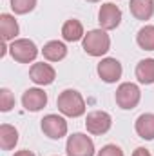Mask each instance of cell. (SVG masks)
<instances>
[{"mask_svg": "<svg viewBox=\"0 0 154 156\" xmlns=\"http://www.w3.org/2000/svg\"><path fill=\"white\" fill-rule=\"evenodd\" d=\"M56 107L58 111L64 115V116L69 118H78L85 113V102H83V96L75 91V89H65L58 94V100H56Z\"/></svg>", "mask_w": 154, "mask_h": 156, "instance_id": "6da1fadb", "label": "cell"}, {"mask_svg": "<svg viewBox=\"0 0 154 156\" xmlns=\"http://www.w3.org/2000/svg\"><path fill=\"white\" fill-rule=\"evenodd\" d=\"M82 47L89 56H102L111 49V38L105 29H93L82 40Z\"/></svg>", "mask_w": 154, "mask_h": 156, "instance_id": "7a4b0ae2", "label": "cell"}, {"mask_svg": "<svg viewBox=\"0 0 154 156\" xmlns=\"http://www.w3.org/2000/svg\"><path fill=\"white\" fill-rule=\"evenodd\" d=\"M114 100L118 104L120 109H134L140 100H142V91L136 83L132 82H125V83H120L118 89H116V94H114Z\"/></svg>", "mask_w": 154, "mask_h": 156, "instance_id": "3957f363", "label": "cell"}, {"mask_svg": "<svg viewBox=\"0 0 154 156\" xmlns=\"http://www.w3.org/2000/svg\"><path fill=\"white\" fill-rule=\"evenodd\" d=\"M9 55L18 62V64H29L38 56V47L33 40L29 38H18L13 40L9 45Z\"/></svg>", "mask_w": 154, "mask_h": 156, "instance_id": "277c9868", "label": "cell"}, {"mask_svg": "<svg viewBox=\"0 0 154 156\" xmlns=\"http://www.w3.org/2000/svg\"><path fill=\"white\" fill-rule=\"evenodd\" d=\"M65 153L67 156H94V142L83 133H75L67 138Z\"/></svg>", "mask_w": 154, "mask_h": 156, "instance_id": "5b68a950", "label": "cell"}, {"mask_svg": "<svg viewBox=\"0 0 154 156\" xmlns=\"http://www.w3.org/2000/svg\"><path fill=\"white\" fill-rule=\"evenodd\" d=\"M111 125H113V118L105 111H93L85 118V129H87V133L96 134V136L105 134L111 129Z\"/></svg>", "mask_w": 154, "mask_h": 156, "instance_id": "8992f818", "label": "cell"}, {"mask_svg": "<svg viewBox=\"0 0 154 156\" xmlns=\"http://www.w3.org/2000/svg\"><path fill=\"white\" fill-rule=\"evenodd\" d=\"M42 133L51 140H60L67 134V122L58 115H47L42 118Z\"/></svg>", "mask_w": 154, "mask_h": 156, "instance_id": "52a82bcc", "label": "cell"}, {"mask_svg": "<svg viewBox=\"0 0 154 156\" xmlns=\"http://www.w3.org/2000/svg\"><path fill=\"white\" fill-rule=\"evenodd\" d=\"M98 22H100L102 29H105V31L116 29L121 22V9L114 5L113 2L102 4V7L98 11Z\"/></svg>", "mask_w": 154, "mask_h": 156, "instance_id": "ba28073f", "label": "cell"}, {"mask_svg": "<svg viewBox=\"0 0 154 156\" xmlns=\"http://www.w3.org/2000/svg\"><path fill=\"white\" fill-rule=\"evenodd\" d=\"M96 71H98V76L102 78L105 83H114V82H118L121 78V73H123L121 64L116 58H103L98 64V69Z\"/></svg>", "mask_w": 154, "mask_h": 156, "instance_id": "9c48e42d", "label": "cell"}, {"mask_svg": "<svg viewBox=\"0 0 154 156\" xmlns=\"http://www.w3.org/2000/svg\"><path fill=\"white\" fill-rule=\"evenodd\" d=\"M29 78L37 85H51L56 78V71H54L53 66H49L45 62H37L29 69Z\"/></svg>", "mask_w": 154, "mask_h": 156, "instance_id": "30bf717a", "label": "cell"}, {"mask_svg": "<svg viewBox=\"0 0 154 156\" xmlns=\"http://www.w3.org/2000/svg\"><path fill=\"white\" fill-rule=\"evenodd\" d=\"M22 105H24L26 111L37 113V111L44 109V107L47 105V93H44L38 87L27 89V91L22 94Z\"/></svg>", "mask_w": 154, "mask_h": 156, "instance_id": "8fae6325", "label": "cell"}, {"mask_svg": "<svg viewBox=\"0 0 154 156\" xmlns=\"http://www.w3.org/2000/svg\"><path fill=\"white\" fill-rule=\"evenodd\" d=\"M129 11L136 20H151L154 15V0H131Z\"/></svg>", "mask_w": 154, "mask_h": 156, "instance_id": "7c38bea8", "label": "cell"}, {"mask_svg": "<svg viewBox=\"0 0 154 156\" xmlns=\"http://www.w3.org/2000/svg\"><path fill=\"white\" fill-rule=\"evenodd\" d=\"M42 55H44V58L49 60V62H60V60H64V58L67 56V47H65V44L60 42V40H51V42H47V44L44 45Z\"/></svg>", "mask_w": 154, "mask_h": 156, "instance_id": "4fadbf2b", "label": "cell"}, {"mask_svg": "<svg viewBox=\"0 0 154 156\" xmlns=\"http://www.w3.org/2000/svg\"><path fill=\"white\" fill-rule=\"evenodd\" d=\"M136 134L143 140H154V115L152 113H145L140 115L136 123H134Z\"/></svg>", "mask_w": 154, "mask_h": 156, "instance_id": "5bb4252c", "label": "cell"}, {"mask_svg": "<svg viewBox=\"0 0 154 156\" xmlns=\"http://www.w3.org/2000/svg\"><path fill=\"white\" fill-rule=\"evenodd\" d=\"M20 27H18V22L15 20L13 15L9 13H2L0 15V33H2V40L4 42H9V40H15L18 35Z\"/></svg>", "mask_w": 154, "mask_h": 156, "instance_id": "9a60e30c", "label": "cell"}, {"mask_svg": "<svg viewBox=\"0 0 154 156\" xmlns=\"http://www.w3.org/2000/svg\"><path fill=\"white\" fill-rule=\"evenodd\" d=\"M62 37H64L65 42H78V40H83L85 33H83L82 22L76 20V18L67 20V22L62 26Z\"/></svg>", "mask_w": 154, "mask_h": 156, "instance_id": "2e32d148", "label": "cell"}, {"mask_svg": "<svg viewBox=\"0 0 154 156\" xmlns=\"http://www.w3.org/2000/svg\"><path fill=\"white\" fill-rule=\"evenodd\" d=\"M16 144H18V131L9 123H2L0 125V147H2V151H11V149H15Z\"/></svg>", "mask_w": 154, "mask_h": 156, "instance_id": "e0dca14e", "label": "cell"}, {"mask_svg": "<svg viewBox=\"0 0 154 156\" xmlns=\"http://www.w3.org/2000/svg\"><path fill=\"white\" fill-rule=\"evenodd\" d=\"M136 78H138L140 83H145V85L154 83V58H145V60L138 62Z\"/></svg>", "mask_w": 154, "mask_h": 156, "instance_id": "ac0fdd59", "label": "cell"}, {"mask_svg": "<svg viewBox=\"0 0 154 156\" xmlns=\"http://www.w3.org/2000/svg\"><path fill=\"white\" fill-rule=\"evenodd\" d=\"M136 42L142 49L145 51H154V26H145L138 31Z\"/></svg>", "mask_w": 154, "mask_h": 156, "instance_id": "d6986e66", "label": "cell"}, {"mask_svg": "<svg viewBox=\"0 0 154 156\" xmlns=\"http://www.w3.org/2000/svg\"><path fill=\"white\" fill-rule=\"evenodd\" d=\"M37 7V0H11V9L16 15H27Z\"/></svg>", "mask_w": 154, "mask_h": 156, "instance_id": "ffe728a7", "label": "cell"}, {"mask_svg": "<svg viewBox=\"0 0 154 156\" xmlns=\"http://www.w3.org/2000/svg\"><path fill=\"white\" fill-rule=\"evenodd\" d=\"M15 107V96L9 89H0V111L2 113H7Z\"/></svg>", "mask_w": 154, "mask_h": 156, "instance_id": "44dd1931", "label": "cell"}, {"mask_svg": "<svg viewBox=\"0 0 154 156\" xmlns=\"http://www.w3.org/2000/svg\"><path fill=\"white\" fill-rule=\"evenodd\" d=\"M98 156H123V151L114 144H109V145H103L102 151H98Z\"/></svg>", "mask_w": 154, "mask_h": 156, "instance_id": "7402d4cb", "label": "cell"}, {"mask_svg": "<svg viewBox=\"0 0 154 156\" xmlns=\"http://www.w3.org/2000/svg\"><path fill=\"white\" fill-rule=\"evenodd\" d=\"M132 156H152V154L149 153V149H145V147H138V149H134Z\"/></svg>", "mask_w": 154, "mask_h": 156, "instance_id": "603a6c76", "label": "cell"}, {"mask_svg": "<svg viewBox=\"0 0 154 156\" xmlns=\"http://www.w3.org/2000/svg\"><path fill=\"white\" fill-rule=\"evenodd\" d=\"M15 156H35V153H31V151H27V149H24V151H16Z\"/></svg>", "mask_w": 154, "mask_h": 156, "instance_id": "cb8c5ba5", "label": "cell"}, {"mask_svg": "<svg viewBox=\"0 0 154 156\" xmlns=\"http://www.w3.org/2000/svg\"><path fill=\"white\" fill-rule=\"evenodd\" d=\"M87 2H91V4H94V2H100V0H87Z\"/></svg>", "mask_w": 154, "mask_h": 156, "instance_id": "d4e9b609", "label": "cell"}]
</instances>
